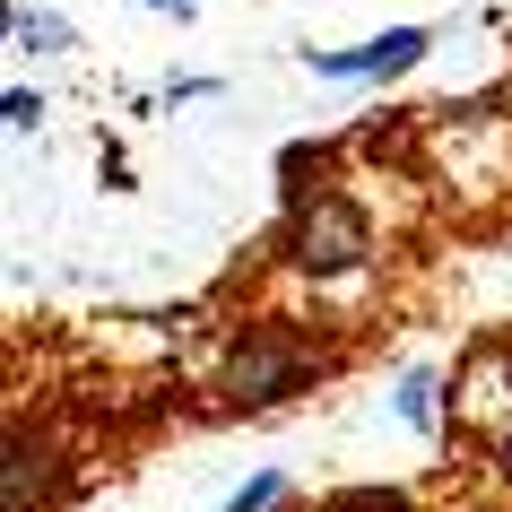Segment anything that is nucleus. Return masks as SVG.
<instances>
[{
	"mask_svg": "<svg viewBox=\"0 0 512 512\" xmlns=\"http://www.w3.org/2000/svg\"><path fill=\"white\" fill-rule=\"evenodd\" d=\"M322 374H330L322 339L304 322H287V313H261V322H243L226 339L217 391H226V408H278V400H296V391H313Z\"/></svg>",
	"mask_w": 512,
	"mask_h": 512,
	"instance_id": "obj_1",
	"label": "nucleus"
},
{
	"mask_svg": "<svg viewBox=\"0 0 512 512\" xmlns=\"http://www.w3.org/2000/svg\"><path fill=\"white\" fill-rule=\"evenodd\" d=\"M278 261L296 278H313V287L356 278L374 261V217L356 209L348 191H330V183H296L287 191V226H278Z\"/></svg>",
	"mask_w": 512,
	"mask_h": 512,
	"instance_id": "obj_2",
	"label": "nucleus"
},
{
	"mask_svg": "<svg viewBox=\"0 0 512 512\" xmlns=\"http://www.w3.org/2000/svg\"><path fill=\"white\" fill-rule=\"evenodd\" d=\"M426 44H434L426 27H391V35H374V44H356V53H313V44H304V70H313V79H339V87H374V79L417 70Z\"/></svg>",
	"mask_w": 512,
	"mask_h": 512,
	"instance_id": "obj_3",
	"label": "nucleus"
},
{
	"mask_svg": "<svg viewBox=\"0 0 512 512\" xmlns=\"http://www.w3.org/2000/svg\"><path fill=\"white\" fill-rule=\"evenodd\" d=\"M53 443L35 426H9V512H44V495H53Z\"/></svg>",
	"mask_w": 512,
	"mask_h": 512,
	"instance_id": "obj_4",
	"label": "nucleus"
},
{
	"mask_svg": "<svg viewBox=\"0 0 512 512\" xmlns=\"http://www.w3.org/2000/svg\"><path fill=\"white\" fill-rule=\"evenodd\" d=\"M9 44H18V53H70L79 35H70V18H53V9H27V0H18V9H9Z\"/></svg>",
	"mask_w": 512,
	"mask_h": 512,
	"instance_id": "obj_5",
	"label": "nucleus"
},
{
	"mask_svg": "<svg viewBox=\"0 0 512 512\" xmlns=\"http://www.w3.org/2000/svg\"><path fill=\"white\" fill-rule=\"evenodd\" d=\"M217 512H296V486H287V469H252Z\"/></svg>",
	"mask_w": 512,
	"mask_h": 512,
	"instance_id": "obj_6",
	"label": "nucleus"
},
{
	"mask_svg": "<svg viewBox=\"0 0 512 512\" xmlns=\"http://www.w3.org/2000/svg\"><path fill=\"white\" fill-rule=\"evenodd\" d=\"M400 426H417V434H434V417H443V382L426 374V365H417V374H400Z\"/></svg>",
	"mask_w": 512,
	"mask_h": 512,
	"instance_id": "obj_7",
	"label": "nucleus"
},
{
	"mask_svg": "<svg viewBox=\"0 0 512 512\" xmlns=\"http://www.w3.org/2000/svg\"><path fill=\"white\" fill-rule=\"evenodd\" d=\"M322 512H417V504H408L400 486H348V495H330Z\"/></svg>",
	"mask_w": 512,
	"mask_h": 512,
	"instance_id": "obj_8",
	"label": "nucleus"
},
{
	"mask_svg": "<svg viewBox=\"0 0 512 512\" xmlns=\"http://www.w3.org/2000/svg\"><path fill=\"white\" fill-rule=\"evenodd\" d=\"M0 122H9V131H35V122H44V96H35V87H9V96H0Z\"/></svg>",
	"mask_w": 512,
	"mask_h": 512,
	"instance_id": "obj_9",
	"label": "nucleus"
},
{
	"mask_svg": "<svg viewBox=\"0 0 512 512\" xmlns=\"http://www.w3.org/2000/svg\"><path fill=\"white\" fill-rule=\"evenodd\" d=\"M495 478L512 486V434H504V443H495Z\"/></svg>",
	"mask_w": 512,
	"mask_h": 512,
	"instance_id": "obj_10",
	"label": "nucleus"
},
{
	"mask_svg": "<svg viewBox=\"0 0 512 512\" xmlns=\"http://www.w3.org/2000/svg\"><path fill=\"white\" fill-rule=\"evenodd\" d=\"M131 9H191V0H131Z\"/></svg>",
	"mask_w": 512,
	"mask_h": 512,
	"instance_id": "obj_11",
	"label": "nucleus"
}]
</instances>
